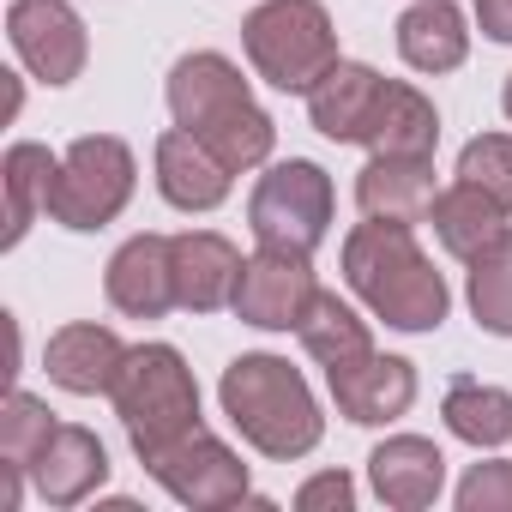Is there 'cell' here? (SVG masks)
<instances>
[{
	"label": "cell",
	"mask_w": 512,
	"mask_h": 512,
	"mask_svg": "<svg viewBox=\"0 0 512 512\" xmlns=\"http://www.w3.org/2000/svg\"><path fill=\"white\" fill-rule=\"evenodd\" d=\"M398 55H404V67H416L428 79L464 67V55H470L464 13L452 7V0H410L404 19H398Z\"/></svg>",
	"instance_id": "obj_21"
},
{
	"label": "cell",
	"mask_w": 512,
	"mask_h": 512,
	"mask_svg": "<svg viewBox=\"0 0 512 512\" xmlns=\"http://www.w3.org/2000/svg\"><path fill=\"white\" fill-rule=\"evenodd\" d=\"M217 404L229 416V428L272 464H296L320 446L326 434V416H320V398L314 386L302 380V368H290L284 356L272 350H247L223 368L217 380Z\"/></svg>",
	"instance_id": "obj_3"
},
{
	"label": "cell",
	"mask_w": 512,
	"mask_h": 512,
	"mask_svg": "<svg viewBox=\"0 0 512 512\" xmlns=\"http://www.w3.org/2000/svg\"><path fill=\"white\" fill-rule=\"evenodd\" d=\"M458 512H512V458L470 464L458 482Z\"/></svg>",
	"instance_id": "obj_29"
},
{
	"label": "cell",
	"mask_w": 512,
	"mask_h": 512,
	"mask_svg": "<svg viewBox=\"0 0 512 512\" xmlns=\"http://www.w3.org/2000/svg\"><path fill=\"white\" fill-rule=\"evenodd\" d=\"M380 73L374 67H362V61H338L314 91H308V121H314V133H326L332 145H362V133H368V115H374V103H380Z\"/></svg>",
	"instance_id": "obj_19"
},
{
	"label": "cell",
	"mask_w": 512,
	"mask_h": 512,
	"mask_svg": "<svg viewBox=\"0 0 512 512\" xmlns=\"http://www.w3.org/2000/svg\"><path fill=\"white\" fill-rule=\"evenodd\" d=\"M7 37L25 73L43 85H73L91 61V37H85V19L73 13V0H13Z\"/></svg>",
	"instance_id": "obj_10"
},
{
	"label": "cell",
	"mask_w": 512,
	"mask_h": 512,
	"mask_svg": "<svg viewBox=\"0 0 512 512\" xmlns=\"http://www.w3.org/2000/svg\"><path fill=\"white\" fill-rule=\"evenodd\" d=\"M163 97H169L175 127H187L199 145H211L235 175L260 169V163L272 157V145H278L272 115L253 103L241 67H235L229 55H217V49H193V55H181V61L169 67Z\"/></svg>",
	"instance_id": "obj_2"
},
{
	"label": "cell",
	"mask_w": 512,
	"mask_h": 512,
	"mask_svg": "<svg viewBox=\"0 0 512 512\" xmlns=\"http://www.w3.org/2000/svg\"><path fill=\"white\" fill-rule=\"evenodd\" d=\"M368 488L380 506H398V512H422L440 500L446 488V458L434 440L422 434H386L374 452H368Z\"/></svg>",
	"instance_id": "obj_14"
},
{
	"label": "cell",
	"mask_w": 512,
	"mask_h": 512,
	"mask_svg": "<svg viewBox=\"0 0 512 512\" xmlns=\"http://www.w3.org/2000/svg\"><path fill=\"white\" fill-rule=\"evenodd\" d=\"M55 428H61V422H55V410H49L37 392H19V386H13L7 404H0V464L31 470Z\"/></svg>",
	"instance_id": "obj_27"
},
{
	"label": "cell",
	"mask_w": 512,
	"mask_h": 512,
	"mask_svg": "<svg viewBox=\"0 0 512 512\" xmlns=\"http://www.w3.org/2000/svg\"><path fill=\"white\" fill-rule=\"evenodd\" d=\"M464 302H470V314H476L482 332L512 338V229H500V241H488L470 260Z\"/></svg>",
	"instance_id": "obj_26"
},
{
	"label": "cell",
	"mask_w": 512,
	"mask_h": 512,
	"mask_svg": "<svg viewBox=\"0 0 512 512\" xmlns=\"http://www.w3.org/2000/svg\"><path fill=\"white\" fill-rule=\"evenodd\" d=\"M139 187V163H133V145L115 139V133H85L61 151V169H55V193H49V217L61 229H109L127 199Z\"/></svg>",
	"instance_id": "obj_6"
},
{
	"label": "cell",
	"mask_w": 512,
	"mask_h": 512,
	"mask_svg": "<svg viewBox=\"0 0 512 512\" xmlns=\"http://www.w3.org/2000/svg\"><path fill=\"white\" fill-rule=\"evenodd\" d=\"M440 416H446V428H452L464 446H476V452H500V446L512 440V392H506V386H488V380H476V374H458V380L440 392Z\"/></svg>",
	"instance_id": "obj_22"
},
{
	"label": "cell",
	"mask_w": 512,
	"mask_h": 512,
	"mask_svg": "<svg viewBox=\"0 0 512 512\" xmlns=\"http://www.w3.org/2000/svg\"><path fill=\"white\" fill-rule=\"evenodd\" d=\"M169 253H175V308L187 314H217L235 302V278H241V247L217 229H187V235H169Z\"/></svg>",
	"instance_id": "obj_13"
},
{
	"label": "cell",
	"mask_w": 512,
	"mask_h": 512,
	"mask_svg": "<svg viewBox=\"0 0 512 512\" xmlns=\"http://www.w3.org/2000/svg\"><path fill=\"white\" fill-rule=\"evenodd\" d=\"M320 296L314 278V253H284V247H260L247 253V266L235 278V320L260 326V332H296L308 302Z\"/></svg>",
	"instance_id": "obj_9"
},
{
	"label": "cell",
	"mask_w": 512,
	"mask_h": 512,
	"mask_svg": "<svg viewBox=\"0 0 512 512\" xmlns=\"http://www.w3.org/2000/svg\"><path fill=\"white\" fill-rule=\"evenodd\" d=\"M151 163H157V193L175 205V211H217L223 199H229V181H235V169L211 151V145H199L187 127H169L163 139H157V151H151Z\"/></svg>",
	"instance_id": "obj_15"
},
{
	"label": "cell",
	"mask_w": 512,
	"mask_h": 512,
	"mask_svg": "<svg viewBox=\"0 0 512 512\" xmlns=\"http://www.w3.org/2000/svg\"><path fill=\"white\" fill-rule=\"evenodd\" d=\"M458 181L482 187L506 217H512V133H476L458 151Z\"/></svg>",
	"instance_id": "obj_28"
},
{
	"label": "cell",
	"mask_w": 512,
	"mask_h": 512,
	"mask_svg": "<svg viewBox=\"0 0 512 512\" xmlns=\"http://www.w3.org/2000/svg\"><path fill=\"white\" fill-rule=\"evenodd\" d=\"M326 386H332V404H338L344 422L386 428V422H398L416 404V362L368 350V356H356L344 368H326Z\"/></svg>",
	"instance_id": "obj_11"
},
{
	"label": "cell",
	"mask_w": 512,
	"mask_h": 512,
	"mask_svg": "<svg viewBox=\"0 0 512 512\" xmlns=\"http://www.w3.org/2000/svg\"><path fill=\"white\" fill-rule=\"evenodd\" d=\"M121 362H127V344L115 338V326H97V320H73L43 344L49 380L73 398H109Z\"/></svg>",
	"instance_id": "obj_16"
},
{
	"label": "cell",
	"mask_w": 512,
	"mask_h": 512,
	"mask_svg": "<svg viewBox=\"0 0 512 512\" xmlns=\"http://www.w3.org/2000/svg\"><path fill=\"white\" fill-rule=\"evenodd\" d=\"M103 296L127 320H163L175 308V253H169V235L145 229V235L121 241L109 272H103Z\"/></svg>",
	"instance_id": "obj_12"
},
{
	"label": "cell",
	"mask_w": 512,
	"mask_h": 512,
	"mask_svg": "<svg viewBox=\"0 0 512 512\" xmlns=\"http://www.w3.org/2000/svg\"><path fill=\"white\" fill-rule=\"evenodd\" d=\"M500 109H506V121H512V73H506V91H500Z\"/></svg>",
	"instance_id": "obj_32"
},
{
	"label": "cell",
	"mask_w": 512,
	"mask_h": 512,
	"mask_svg": "<svg viewBox=\"0 0 512 512\" xmlns=\"http://www.w3.org/2000/svg\"><path fill=\"white\" fill-rule=\"evenodd\" d=\"M109 404L127 428V446L139 452V464H151L163 446H175L181 434L199 428V380L175 344H133L109 386Z\"/></svg>",
	"instance_id": "obj_4"
},
{
	"label": "cell",
	"mask_w": 512,
	"mask_h": 512,
	"mask_svg": "<svg viewBox=\"0 0 512 512\" xmlns=\"http://www.w3.org/2000/svg\"><path fill=\"white\" fill-rule=\"evenodd\" d=\"M103 482H109V452H103V440H97L91 428H79V422H61V428L49 434V446L37 452V464H31V488H37L55 512L91 500Z\"/></svg>",
	"instance_id": "obj_17"
},
{
	"label": "cell",
	"mask_w": 512,
	"mask_h": 512,
	"mask_svg": "<svg viewBox=\"0 0 512 512\" xmlns=\"http://www.w3.org/2000/svg\"><path fill=\"white\" fill-rule=\"evenodd\" d=\"M356 205H362V217L428 223V211H434V163H416V157H368V169L356 175Z\"/></svg>",
	"instance_id": "obj_20"
},
{
	"label": "cell",
	"mask_w": 512,
	"mask_h": 512,
	"mask_svg": "<svg viewBox=\"0 0 512 512\" xmlns=\"http://www.w3.org/2000/svg\"><path fill=\"white\" fill-rule=\"evenodd\" d=\"M145 470H151L157 488H163L175 506H187V512H223V506L253 500L241 452H235L229 440H217L205 422H199L193 434H181L175 446H163Z\"/></svg>",
	"instance_id": "obj_8"
},
{
	"label": "cell",
	"mask_w": 512,
	"mask_h": 512,
	"mask_svg": "<svg viewBox=\"0 0 512 512\" xmlns=\"http://www.w3.org/2000/svg\"><path fill=\"white\" fill-rule=\"evenodd\" d=\"M344 284L356 290V302L386 320L392 332H440L452 314V290L434 272V260L416 241V223H386V217H362L344 235Z\"/></svg>",
	"instance_id": "obj_1"
},
{
	"label": "cell",
	"mask_w": 512,
	"mask_h": 512,
	"mask_svg": "<svg viewBox=\"0 0 512 512\" xmlns=\"http://www.w3.org/2000/svg\"><path fill=\"white\" fill-rule=\"evenodd\" d=\"M296 506L302 512H350L356 506V482L344 470H320V476H308L296 488Z\"/></svg>",
	"instance_id": "obj_30"
},
{
	"label": "cell",
	"mask_w": 512,
	"mask_h": 512,
	"mask_svg": "<svg viewBox=\"0 0 512 512\" xmlns=\"http://www.w3.org/2000/svg\"><path fill=\"white\" fill-rule=\"evenodd\" d=\"M55 169H61V157L49 145H37V139H19L7 151V163H0V175H7V247H19L31 235V223L49 211Z\"/></svg>",
	"instance_id": "obj_24"
},
{
	"label": "cell",
	"mask_w": 512,
	"mask_h": 512,
	"mask_svg": "<svg viewBox=\"0 0 512 512\" xmlns=\"http://www.w3.org/2000/svg\"><path fill=\"white\" fill-rule=\"evenodd\" d=\"M296 338H302V350H308L320 368H344V362H356V356H368V350H374L368 320H362L344 296H332V290H320V296L308 302V314H302Z\"/></svg>",
	"instance_id": "obj_25"
},
{
	"label": "cell",
	"mask_w": 512,
	"mask_h": 512,
	"mask_svg": "<svg viewBox=\"0 0 512 512\" xmlns=\"http://www.w3.org/2000/svg\"><path fill=\"white\" fill-rule=\"evenodd\" d=\"M428 223H434V235H440V247L452 253V260H476V253L488 247V241H500V229H506V211L482 193V187H470V181H452V187H440L434 193V211H428Z\"/></svg>",
	"instance_id": "obj_23"
},
{
	"label": "cell",
	"mask_w": 512,
	"mask_h": 512,
	"mask_svg": "<svg viewBox=\"0 0 512 512\" xmlns=\"http://www.w3.org/2000/svg\"><path fill=\"white\" fill-rule=\"evenodd\" d=\"M332 211H338V193H332V175L308 157H290V163H272L247 193V229L260 247H284V253H314L326 235H332Z\"/></svg>",
	"instance_id": "obj_7"
},
{
	"label": "cell",
	"mask_w": 512,
	"mask_h": 512,
	"mask_svg": "<svg viewBox=\"0 0 512 512\" xmlns=\"http://www.w3.org/2000/svg\"><path fill=\"white\" fill-rule=\"evenodd\" d=\"M362 145H368V157H416V163H434V151H440V109L416 85L386 79L380 85V103L368 115Z\"/></svg>",
	"instance_id": "obj_18"
},
{
	"label": "cell",
	"mask_w": 512,
	"mask_h": 512,
	"mask_svg": "<svg viewBox=\"0 0 512 512\" xmlns=\"http://www.w3.org/2000/svg\"><path fill=\"white\" fill-rule=\"evenodd\" d=\"M241 49H247L253 73L272 91H290V97H308L344 61L332 13L320 0H260V7L241 19Z\"/></svg>",
	"instance_id": "obj_5"
},
{
	"label": "cell",
	"mask_w": 512,
	"mask_h": 512,
	"mask_svg": "<svg viewBox=\"0 0 512 512\" xmlns=\"http://www.w3.org/2000/svg\"><path fill=\"white\" fill-rule=\"evenodd\" d=\"M488 43H512V0H470Z\"/></svg>",
	"instance_id": "obj_31"
}]
</instances>
